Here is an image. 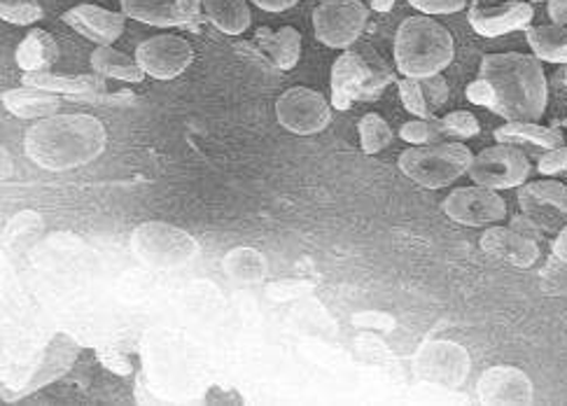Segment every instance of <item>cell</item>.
<instances>
[{
    "label": "cell",
    "mask_w": 567,
    "mask_h": 406,
    "mask_svg": "<svg viewBox=\"0 0 567 406\" xmlns=\"http://www.w3.org/2000/svg\"><path fill=\"white\" fill-rule=\"evenodd\" d=\"M465 94L470 103L507 122H537L547 113L549 84L535 54H486L478 77L467 84Z\"/></svg>",
    "instance_id": "obj_1"
},
{
    "label": "cell",
    "mask_w": 567,
    "mask_h": 406,
    "mask_svg": "<svg viewBox=\"0 0 567 406\" xmlns=\"http://www.w3.org/2000/svg\"><path fill=\"white\" fill-rule=\"evenodd\" d=\"M107 132L92 115H52L40 119L27 132V157L52 174H63L92 164L103 155Z\"/></svg>",
    "instance_id": "obj_2"
},
{
    "label": "cell",
    "mask_w": 567,
    "mask_h": 406,
    "mask_svg": "<svg viewBox=\"0 0 567 406\" xmlns=\"http://www.w3.org/2000/svg\"><path fill=\"white\" fill-rule=\"evenodd\" d=\"M455 42L446 27L430 14L404 19L395 33V66L404 77L440 75L451 66Z\"/></svg>",
    "instance_id": "obj_3"
},
{
    "label": "cell",
    "mask_w": 567,
    "mask_h": 406,
    "mask_svg": "<svg viewBox=\"0 0 567 406\" xmlns=\"http://www.w3.org/2000/svg\"><path fill=\"white\" fill-rule=\"evenodd\" d=\"M392 80H395V75L388 69L383 56L372 45L355 42L332 66V105L337 111H348L358 101H377Z\"/></svg>",
    "instance_id": "obj_4"
},
{
    "label": "cell",
    "mask_w": 567,
    "mask_h": 406,
    "mask_svg": "<svg viewBox=\"0 0 567 406\" xmlns=\"http://www.w3.org/2000/svg\"><path fill=\"white\" fill-rule=\"evenodd\" d=\"M472 149L461 140L413 145L400 155L402 174L425 189H442L465 176L472 164Z\"/></svg>",
    "instance_id": "obj_5"
},
{
    "label": "cell",
    "mask_w": 567,
    "mask_h": 406,
    "mask_svg": "<svg viewBox=\"0 0 567 406\" xmlns=\"http://www.w3.org/2000/svg\"><path fill=\"white\" fill-rule=\"evenodd\" d=\"M131 250L136 258L150 267L159 271H173L183 269L192 260L199 258V243L194 237L181 227H173L166 222H143L131 233Z\"/></svg>",
    "instance_id": "obj_6"
},
{
    "label": "cell",
    "mask_w": 567,
    "mask_h": 406,
    "mask_svg": "<svg viewBox=\"0 0 567 406\" xmlns=\"http://www.w3.org/2000/svg\"><path fill=\"white\" fill-rule=\"evenodd\" d=\"M413 372L419 378L449 391L465 386L472 372V357L465 346L446 339H432L421 344L413 355Z\"/></svg>",
    "instance_id": "obj_7"
},
{
    "label": "cell",
    "mask_w": 567,
    "mask_h": 406,
    "mask_svg": "<svg viewBox=\"0 0 567 406\" xmlns=\"http://www.w3.org/2000/svg\"><path fill=\"white\" fill-rule=\"evenodd\" d=\"M533 174V166L528 155L523 153L518 145L497 143L478 153L472 164L467 176L474 185H482L488 189H514L526 185L528 176Z\"/></svg>",
    "instance_id": "obj_8"
},
{
    "label": "cell",
    "mask_w": 567,
    "mask_h": 406,
    "mask_svg": "<svg viewBox=\"0 0 567 406\" xmlns=\"http://www.w3.org/2000/svg\"><path fill=\"white\" fill-rule=\"evenodd\" d=\"M369 10L360 0H322L313 10V31L324 48L348 50L367 29Z\"/></svg>",
    "instance_id": "obj_9"
},
{
    "label": "cell",
    "mask_w": 567,
    "mask_h": 406,
    "mask_svg": "<svg viewBox=\"0 0 567 406\" xmlns=\"http://www.w3.org/2000/svg\"><path fill=\"white\" fill-rule=\"evenodd\" d=\"M276 117L282 129L297 136H313L332 122L330 103L309 87H292L276 101Z\"/></svg>",
    "instance_id": "obj_10"
},
{
    "label": "cell",
    "mask_w": 567,
    "mask_h": 406,
    "mask_svg": "<svg viewBox=\"0 0 567 406\" xmlns=\"http://www.w3.org/2000/svg\"><path fill=\"white\" fill-rule=\"evenodd\" d=\"M446 216L465 227H488L507 218V204L495 189L472 185L457 187L444 199Z\"/></svg>",
    "instance_id": "obj_11"
},
{
    "label": "cell",
    "mask_w": 567,
    "mask_h": 406,
    "mask_svg": "<svg viewBox=\"0 0 567 406\" xmlns=\"http://www.w3.org/2000/svg\"><path fill=\"white\" fill-rule=\"evenodd\" d=\"M518 204L542 233H558L567 227V185L556 180H537L520 185Z\"/></svg>",
    "instance_id": "obj_12"
},
{
    "label": "cell",
    "mask_w": 567,
    "mask_h": 406,
    "mask_svg": "<svg viewBox=\"0 0 567 406\" xmlns=\"http://www.w3.org/2000/svg\"><path fill=\"white\" fill-rule=\"evenodd\" d=\"M535 8L526 0H474L467 21L482 38H499L528 29Z\"/></svg>",
    "instance_id": "obj_13"
},
{
    "label": "cell",
    "mask_w": 567,
    "mask_h": 406,
    "mask_svg": "<svg viewBox=\"0 0 567 406\" xmlns=\"http://www.w3.org/2000/svg\"><path fill=\"white\" fill-rule=\"evenodd\" d=\"M194 50L181 35L164 33L143 40L136 48V61L145 75L155 80H173L189 69Z\"/></svg>",
    "instance_id": "obj_14"
},
{
    "label": "cell",
    "mask_w": 567,
    "mask_h": 406,
    "mask_svg": "<svg viewBox=\"0 0 567 406\" xmlns=\"http://www.w3.org/2000/svg\"><path fill=\"white\" fill-rule=\"evenodd\" d=\"M476 397L482 404L488 406H526L535 399V386L526 372H520L509 365H499L486 369L478 376L476 383Z\"/></svg>",
    "instance_id": "obj_15"
},
{
    "label": "cell",
    "mask_w": 567,
    "mask_h": 406,
    "mask_svg": "<svg viewBox=\"0 0 567 406\" xmlns=\"http://www.w3.org/2000/svg\"><path fill=\"white\" fill-rule=\"evenodd\" d=\"M120 6L128 19L157 29L189 27L204 10L202 0H120Z\"/></svg>",
    "instance_id": "obj_16"
},
{
    "label": "cell",
    "mask_w": 567,
    "mask_h": 406,
    "mask_svg": "<svg viewBox=\"0 0 567 406\" xmlns=\"http://www.w3.org/2000/svg\"><path fill=\"white\" fill-rule=\"evenodd\" d=\"M61 21H65V24L75 29L86 40H92L94 45H113V42H117L124 33L126 14L84 3L63 12Z\"/></svg>",
    "instance_id": "obj_17"
},
{
    "label": "cell",
    "mask_w": 567,
    "mask_h": 406,
    "mask_svg": "<svg viewBox=\"0 0 567 406\" xmlns=\"http://www.w3.org/2000/svg\"><path fill=\"white\" fill-rule=\"evenodd\" d=\"M482 250L516 269H530L539 260L537 241L514 227H488L482 233Z\"/></svg>",
    "instance_id": "obj_18"
},
{
    "label": "cell",
    "mask_w": 567,
    "mask_h": 406,
    "mask_svg": "<svg viewBox=\"0 0 567 406\" xmlns=\"http://www.w3.org/2000/svg\"><path fill=\"white\" fill-rule=\"evenodd\" d=\"M78 353H80V346H78V341L73 336L56 334L52 339V344L45 348V353L40 355V362L35 365V369L29 374L27 386L21 393H33L42 386H48V383L56 381L63 372L71 369Z\"/></svg>",
    "instance_id": "obj_19"
},
{
    "label": "cell",
    "mask_w": 567,
    "mask_h": 406,
    "mask_svg": "<svg viewBox=\"0 0 567 406\" xmlns=\"http://www.w3.org/2000/svg\"><path fill=\"white\" fill-rule=\"evenodd\" d=\"M27 87L48 90L54 94H65L71 98H96L107 92L103 75H59V73H27Z\"/></svg>",
    "instance_id": "obj_20"
},
{
    "label": "cell",
    "mask_w": 567,
    "mask_h": 406,
    "mask_svg": "<svg viewBox=\"0 0 567 406\" xmlns=\"http://www.w3.org/2000/svg\"><path fill=\"white\" fill-rule=\"evenodd\" d=\"M493 136L497 143L530 147L542 155L565 145V138L560 132L549 129V126H542L537 122H507L499 126V129H495Z\"/></svg>",
    "instance_id": "obj_21"
},
{
    "label": "cell",
    "mask_w": 567,
    "mask_h": 406,
    "mask_svg": "<svg viewBox=\"0 0 567 406\" xmlns=\"http://www.w3.org/2000/svg\"><path fill=\"white\" fill-rule=\"evenodd\" d=\"M6 111L19 119H45L59 113L61 101L54 92L38 90V87H21L3 94Z\"/></svg>",
    "instance_id": "obj_22"
},
{
    "label": "cell",
    "mask_w": 567,
    "mask_h": 406,
    "mask_svg": "<svg viewBox=\"0 0 567 406\" xmlns=\"http://www.w3.org/2000/svg\"><path fill=\"white\" fill-rule=\"evenodd\" d=\"M59 59L56 40L42 29H31L27 38L19 42L14 52L17 66L24 73H45L50 71Z\"/></svg>",
    "instance_id": "obj_23"
},
{
    "label": "cell",
    "mask_w": 567,
    "mask_h": 406,
    "mask_svg": "<svg viewBox=\"0 0 567 406\" xmlns=\"http://www.w3.org/2000/svg\"><path fill=\"white\" fill-rule=\"evenodd\" d=\"M257 45L265 50L271 63L280 71H292L301 56V33L295 27H282L278 31L257 29Z\"/></svg>",
    "instance_id": "obj_24"
},
{
    "label": "cell",
    "mask_w": 567,
    "mask_h": 406,
    "mask_svg": "<svg viewBox=\"0 0 567 406\" xmlns=\"http://www.w3.org/2000/svg\"><path fill=\"white\" fill-rule=\"evenodd\" d=\"M250 0H202L210 24L227 35H241L250 29Z\"/></svg>",
    "instance_id": "obj_25"
},
{
    "label": "cell",
    "mask_w": 567,
    "mask_h": 406,
    "mask_svg": "<svg viewBox=\"0 0 567 406\" xmlns=\"http://www.w3.org/2000/svg\"><path fill=\"white\" fill-rule=\"evenodd\" d=\"M528 45L542 63L567 66V29L560 24H544L526 29Z\"/></svg>",
    "instance_id": "obj_26"
},
{
    "label": "cell",
    "mask_w": 567,
    "mask_h": 406,
    "mask_svg": "<svg viewBox=\"0 0 567 406\" xmlns=\"http://www.w3.org/2000/svg\"><path fill=\"white\" fill-rule=\"evenodd\" d=\"M92 69L103 77L124 80V82H141L145 75V71L138 66L136 56L131 59L124 52H117L113 45H99L94 50Z\"/></svg>",
    "instance_id": "obj_27"
},
{
    "label": "cell",
    "mask_w": 567,
    "mask_h": 406,
    "mask_svg": "<svg viewBox=\"0 0 567 406\" xmlns=\"http://www.w3.org/2000/svg\"><path fill=\"white\" fill-rule=\"evenodd\" d=\"M223 267H225V271H227V275L231 278V281L246 283V285L265 281V275H267L265 254H261L255 248H248V246L229 250L225 254Z\"/></svg>",
    "instance_id": "obj_28"
},
{
    "label": "cell",
    "mask_w": 567,
    "mask_h": 406,
    "mask_svg": "<svg viewBox=\"0 0 567 406\" xmlns=\"http://www.w3.org/2000/svg\"><path fill=\"white\" fill-rule=\"evenodd\" d=\"M358 132L360 145L367 155H379L381 149H385L392 143L390 124L377 113H367L358 124Z\"/></svg>",
    "instance_id": "obj_29"
},
{
    "label": "cell",
    "mask_w": 567,
    "mask_h": 406,
    "mask_svg": "<svg viewBox=\"0 0 567 406\" xmlns=\"http://www.w3.org/2000/svg\"><path fill=\"white\" fill-rule=\"evenodd\" d=\"M400 138L411 143V145H430V143H444V132H442V122L440 119H413L402 124Z\"/></svg>",
    "instance_id": "obj_30"
},
{
    "label": "cell",
    "mask_w": 567,
    "mask_h": 406,
    "mask_svg": "<svg viewBox=\"0 0 567 406\" xmlns=\"http://www.w3.org/2000/svg\"><path fill=\"white\" fill-rule=\"evenodd\" d=\"M0 17L14 27H31L42 19L38 0H0Z\"/></svg>",
    "instance_id": "obj_31"
},
{
    "label": "cell",
    "mask_w": 567,
    "mask_h": 406,
    "mask_svg": "<svg viewBox=\"0 0 567 406\" xmlns=\"http://www.w3.org/2000/svg\"><path fill=\"white\" fill-rule=\"evenodd\" d=\"M398 90H400V98H402V103H404V108H406L411 115H416V117H421V119L434 117V113H432V108H430V103H427V98H425L421 80H416V77H404V80L398 82Z\"/></svg>",
    "instance_id": "obj_32"
},
{
    "label": "cell",
    "mask_w": 567,
    "mask_h": 406,
    "mask_svg": "<svg viewBox=\"0 0 567 406\" xmlns=\"http://www.w3.org/2000/svg\"><path fill=\"white\" fill-rule=\"evenodd\" d=\"M440 122H442V132H444L446 140H467V138L478 136V132H482V124H478V119L467 111L449 113Z\"/></svg>",
    "instance_id": "obj_33"
},
{
    "label": "cell",
    "mask_w": 567,
    "mask_h": 406,
    "mask_svg": "<svg viewBox=\"0 0 567 406\" xmlns=\"http://www.w3.org/2000/svg\"><path fill=\"white\" fill-rule=\"evenodd\" d=\"M421 84H423V92H425V98L430 103L432 113H437L442 105L449 101V82L440 73V75L421 77Z\"/></svg>",
    "instance_id": "obj_34"
},
{
    "label": "cell",
    "mask_w": 567,
    "mask_h": 406,
    "mask_svg": "<svg viewBox=\"0 0 567 406\" xmlns=\"http://www.w3.org/2000/svg\"><path fill=\"white\" fill-rule=\"evenodd\" d=\"M406 3L421 14H453L465 10L467 0H406Z\"/></svg>",
    "instance_id": "obj_35"
},
{
    "label": "cell",
    "mask_w": 567,
    "mask_h": 406,
    "mask_svg": "<svg viewBox=\"0 0 567 406\" xmlns=\"http://www.w3.org/2000/svg\"><path fill=\"white\" fill-rule=\"evenodd\" d=\"M537 170L542 176H558L563 170H567V145L544 153L537 162Z\"/></svg>",
    "instance_id": "obj_36"
},
{
    "label": "cell",
    "mask_w": 567,
    "mask_h": 406,
    "mask_svg": "<svg viewBox=\"0 0 567 406\" xmlns=\"http://www.w3.org/2000/svg\"><path fill=\"white\" fill-rule=\"evenodd\" d=\"M551 264H554L558 271H565V273H567V227L556 233L554 250H551Z\"/></svg>",
    "instance_id": "obj_37"
},
{
    "label": "cell",
    "mask_w": 567,
    "mask_h": 406,
    "mask_svg": "<svg viewBox=\"0 0 567 406\" xmlns=\"http://www.w3.org/2000/svg\"><path fill=\"white\" fill-rule=\"evenodd\" d=\"M355 325H374V327H381V330H390L392 325V317L385 315V313H358L353 317Z\"/></svg>",
    "instance_id": "obj_38"
},
{
    "label": "cell",
    "mask_w": 567,
    "mask_h": 406,
    "mask_svg": "<svg viewBox=\"0 0 567 406\" xmlns=\"http://www.w3.org/2000/svg\"><path fill=\"white\" fill-rule=\"evenodd\" d=\"M250 3H255V8L265 10V12H286V10L295 8L299 0H250Z\"/></svg>",
    "instance_id": "obj_39"
},
{
    "label": "cell",
    "mask_w": 567,
    "mask_h": 406,
    "mask_svg": "<svg viewBox=\"0 0 567 406\" xmlns=\"http://www.w3.org/2000/svg\"><path fill=\"white\" fill-rule=\"evenodd\" d=\"M547 12L554 24L567 27V0H547Z\"/></svg>",
    "instance_id": "obj_40"
},
{
    "label": "cell",
    "mask_w": 567,
    "mask_h": 406,
    "mask_svg": "<svg viewBox=\"0 0 567 406\" xmlns=\"http://www.w3.org/2000/svg\"><path fill=\"white\" fill-rule=\"evenodd\" d=\"M101 362L107 367L113 369L115 374H126L128 372V362L122 357V355H115V353H101Z\"/></svg>",
    "instance_id": "obj_41"
},
{
    "label": "cell",
    "mask_w": 567,
    "mask_h": 406,
    "mask_svg": "<svg viewBox=\"0 0 567 406\" xmlns=\"http://www.w3.org/2000/svg\"><path fill=\"white\" fill-rule=\"evenodd\" d=\"M398 0H369V6H372L374 12H390L392 8H395Z\"/></svg>",
    "instance_id": "obj_42"
},
{
    "label": "cell",
    "mask_w": 567,
    "mask_h": 406,
    "mask_svg": "<svg viewBox=\"0 0 567 406\" xmlns=\"http://www.w3.org/2000/svg\"><path fill=\"white\" fill-rule=\"evenodd\" d=\"M558 77H560V84H565V90H567V69Z\"/></svg>",
    "instance_id": "obj_43"
}]
</instances>
